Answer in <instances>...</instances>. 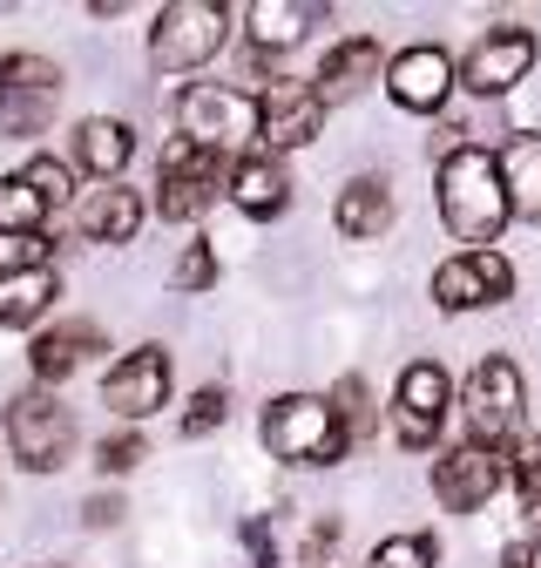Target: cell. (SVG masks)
Returning a JSON list of instances; mask_svg holds the SVG:
<instances>
[{"instance_id":"6da1fadb","label":"cell","mask_w":541,"mask_h":568,"mask_svg":"<svg viewBox=\"0 0 541 568\" xmlns=\"http://www.w3.org/2000/svg\"><path fill=\"white\" fill-rule=\"evenodd\" d=\"M440 224L453 231L460 251H494V237L508 231L514 203H508V183H501V156L481 150V142H453L440 156Z\"/></svg>"},{"instance_id":"7a4b0ae2","label":"cell","mask_w":541,"mask_h":568,"mask_svg":"<svg viewBox=\"0 0 541 568\" xmlns=\"http://www.w3.org/2000/svg\"><path fill=\"white\" fill-rule=\"evenodd\" d=\"M257 434L270 447V460H285V467H338L353 447V434L338 426L331 399L325 393H285V399H270L264 419H257Z\"/></svg>"},{"instance_id":"3957f363","label":"cell","mask_w":541,"mask_h":568,"mask_svg":"<svg viewBox=\"0 0 541 568\" xmlns=\"http://www.w3.org/2000/svg\"><path fill=\"white\" fill-rule=\"evenodd\" d=\"M176 135L211 150L217 163L231 156H251L257 150V95L251 89H231V82H190L176 95Z\"/></svg>"},{"instance_id":"277c9868","label":"cell","mask_w":541,"mask_h":568,"mask_svg":"<svg viewBox=\"0 0 541 568\" xmlns=\"http://www.w3.org/2000/svg\"><path fill=\"white\" fill-rule=\"evenodd\" d=\"M460 413H467V440H481V447L508 454L521 440V426H528V386H521V366L508 359V352H488V359L467 373Z\"/></svg>"},{"instance_id":"5b68a950","label":"cell","mask_w":541,"mask_h":568,"mask_svg":"<svg viewBox=\"0 0 541 568\" xmlns=\"http://www.w3.org/2000/svg\"><path fill=\"white\" fill-rule=\"evenodd\" d=\"M231 41V8L224 0H170L150 21V61L163 75H190V68L217 61V48Z\"/></svg>"},{"instance_id":"8992f818","label":"cell","mask_w":541,"mask_h":568,"mask_svg":"<svg viewBox=\"0 0 541 568\" xmlns=\"http://www.w3.org/2000/svg\"><path fill=\"white\" fill-rule=\"evenodd\" d=\"M8 454L28 474H61L68 454H75V413L61 406V393L28 386L8 399Z\"/></svg>"},{"instance_id":"52a82bcc","label":"cell","mask_w":541,"mask_h":568,"mask_svg":"<svg viewBox=\"0 0 541 568\" xmlns=\"http://www.w3.org/2000/svg\"><path fill=\"white\" fill-rule=\"evenodd\" d=\"M61 109V68L48 54H0V135H41Z\"/></svg>"},{"instance_id":"ba28073f","label":"cell","mask_w":541,"mask_h":568,"mask_svg":"<svg viewBox=\"0 0 541 568\" xmlns=\"http://www.w3.org/2000/svg\"><path fill=\"white\" fill-rule=\"evenodd\" d=\"M217 190H224V163L211 150H196V142L170 135L163 163H156V210H163V224H196L203 210L217 203Z\"/></svg>"},{"instance_id":"9c48e42d","label":"cell","mask_w":541,"mask_h":568,"mask_svg":"<svg viewBox=\"0 0 541 568\" xmlns=\"http://www.w3.org/2000/svg\"><path fill=\"white\" fill-rule=\"evenodd\" d=\"M325 129V102L312 82L298 75H270L257 89V150L264 156H285V150H305V142Z\"/></svg>"},{"instance_id":"30bf717a","label":"cell","mask_w":541,"mask_h":568,"mask_svg":"<svg viewBox=\"0 0 541 568\" xmlns=\"http://www.w3.org/2000/svg\"><path fill=\"white\" fill-rule=\"evenodd\" d=\"M453 413V379H447V366L440 359H414L399 373V386H392V440L399 447H433L440 440V419Z\"/></svg>"},{"instance_id":"8fae6325","label":"cell","mask_w":541,"mask_h":568,"mask_svg":"<svg viewBox=\"0 0 541 568\" xmlns=\"http://www.w3.org/2000/svg\"><path fill=\"white\" fill-rule=\"evenodd\" d=\"M534 54H541L534 28L501 21V28H488L481 41H473V48L460 54V89H473V95H488V102H494V95H508L514 82H528Z\"/></svg>"},{"instance_id":"7c38bea8","label":"cell","mask_w":541,"mask_h":568,"mask_svg":"<svg viewBox=\"0 0 541 568\" xmlns=\"http://www.w3.org/2000/svg\"><path fill=\"white\" fill-rule=\"evenodd\" d=\"M170 386H176L170 352L163 345H135V352H122V359L102 373V406L135 426V419H150V413L170 406Z\"/></svg>"},{"instance_id":"4fadbf2b","label":"cell","mask_w":541,"mask_h":568,"mask_svg":"<svg viewBox=\"0 0 541 568\" xmlns=\"http://www.w3.org/2000/svg\"><path fill=\"white\" fill-rule=\"evenodd\" d=\"M508 480V454L501 447H481V440H460L433 460V501L447 515H473V508H488L494 494Z\"/></svg>"},{"instance_id":"5bb4252c","label":"cell","mask_w":541,"mask_h":568,"mask_svg":"<svg viewBox=\"0 0 541 568\" xmlns=\"http://www.w3.org/2000/svg\"><path fill=\"white\" fill-rule=\"evenodd\" d=\"M508 298H514V264L501 251H453L447 264H433L440 312H481V305H508Z\"/></svg>"},{"instance_id":"9a60e30c","label":"cell","mask_w":541,"mask_h":568,"mask_svg":"<svg viewBox=\"0 0 541 568\" xmlns=\"http://www.w3.org/2000/svg\"><path fill=\"white\" fill-rule=\"evenodd\" d=\"M460 89V61L433 41H414V48H399L386 54V95L399 109H414V115H440L447 95Z\"/></svg>"},{"instance_id":"2e32d148","label":"cell","mask_w":541,"mask_h":568,"mask_svg":"<svg viewBox=\"0 0 541 568\" xmlns=\"http://www.w3.org/2000/svg\"><path fill=\"white\" fill-rule=\"evenodd\" d=\"M102 345H109V338H102V325H95V318H61V325H48V332L28 345V366H34V379L54 393L68 373H82Z\"/></svg>"},{"instance_id":"e0dca14e","label":"cell","mask_w":541,"mask_h":568,"mask_svg":"<svg viewBox=\"0 0 541 568\" xmlns=\"http://www.w3.org/2000/svg\"><path fill=\"white\" fill-rule=\"evenodd\" d=\"M224 196L244 210V217H285L292 210V176H285V163L278 156H264V150H251V156H237L231 170H224Z\"/></svg>"},{"instance_id":"ac0fdd59","label":"cell","mask_w":541,"mask_h":568,"mask_svg":"<svg viewBox=\"0 0 541 568\" xmlns=\"http://www.w3.org/2000/svg\"><path fill=\"white\" fill-rule=\"evenodd\" d=\"M379 68H386L379 41H372V34H346V41H331V48H325L312 89H318V102H325V109H338V102H353L366 82H379Z\"/></svg>"},{"instance_id":"d6986e66","label":"cell","mask_w":541,"mask_h":568,"mask_svg":"<svg viewBox=\"0 0 541 568\" xmlns=\"http://www.w3.org/2000/svg\"><path fill=\"white\" fill-rule=\"evenodd\" d=\"M75 224L89 244H135V231H143V196H135L129 183H95L75 196Z\"/></svg>"},{"instance_id":"ffe728a7","label":"cell","mask_w":541,"mask_h":568,"mask_svg":"<svg viewBox=\"0 0 541 568\" xmlns=\"http://www.w3.org/2000/svg\"><path fill=\"white\" fill-rule=\"evenodd\" d=\"M325 14L331 8H318V0H251V8H244V34H251L257 54H285L312 28H325Z\"/></svg>"},{"instance_id":"44dd1931","label":"cell","mask_w":541,"mask_h":568,"mask_svg":"<svg viewBox=\"0 0 541 568\" xmlns=\"http://www.w3.org/2000/svg\"><path fill=\"white\" fill-rule=\"evenodd\" d=\"M129 156H135V129L115 122V115H89V122L75 129V156H68V170H82V176H95V183H122Z\"/></svg>"},{"instance_id":"7402d4cb","label":"cell","mask_w":541,"mask_h":568,"mask_svg":"<svg viewBox=\"0 0 541 568\" xmlns=\"http://www.w3.org/2000/svg\"><path fill=\"white\" fill-rule=\"evenodd\" d=\"M331 224H338V237H353V244H379L392 231V190H386V176H353L346 190H338V203H331Z\"/></svg>"},{"instance_id":"603a6c76","label":"cell","mask_w":541,"mask_h":568,"mask_svg":"<svg viewBox=\"0 0 541 568\" xmlns=\"http://www.w3.org/2000/svg\"><path fill=\"white\" fill-rule=\"evenodd\" d=\"M54 298H61L54 264H48V271H14V277H0V325H8V332H28V325L48 318Z\"/></svg>"},{"instance_id":"cb8c5ba5","label":"cell","mask_w":541,"mask_h":568,"mask_svg":"<svg viewBox=\"0 0 541 568\" xmlns=\"http://www.w3.org/2000/svg\"><path fill=\"white\" fill-rule=\"evenodd\" d=\"M501 183H508L514 217L541 224V135H514L501 150Z\"/></svg>"},{"instance_id":"d4e9b609","label":"cell","mask_w":541,"mask_h":568,"mask_svg":"<svg viewBox=\"0 0 541 568\" xmlns=\"http://www.w3.org/2000/svg\"><path fill=\"white\" fill-rule=\"evenodd\" d=\"M48 210H54V203H48L21 170H14V176H0V231L28 237V231H41V224H48Z\"/></svg>"},{"instance_id":"484cf974","label":"cell","mask_w":541,"mask_h":568,"mask_svg":"<svg viewBox=\"0 0 541 568\" xmlns=\"http://www.w3.org/2000/svg\"><path fill=\"white\" fill-rule=\"evenodd\" d=\"M440 561V541L433 535H386L379 548H372V568H433Z\"/></svg>"},{"instance_id":"4316f807","label":"cell","mask_w":541,"mask_h":568,"mask_svg":"<svg viewBox=\"0 0 541 568\" xmlns=\"http://www.w3.org/2000/svg\"><path fill=\"white\" fill-rule=\"evenodd\" d=\"M48 264H54V244H48V231H28V237L0 231V277H14V271H48Z\"/></svg>"},{"instance_id":"83f0119b","label":"cell","mask_w":541,"mask_h":568,"mask_svg":"<svg viewBox=\"0 0 541 568\" xmlns=\"http://www.w3.org/2000/svg\"><path fill=\"white\" fill-rule=\"evenodd\" d=\"M224 419H231V393H224V386H196V393H190V406H183V440L217 434Z\"/></svg>"},{"instance_id":"f1b7e54d","label":"cell","mask_w":541,"mask_h":568,"mask_svg":"<svg viewBox=\"0 0 541 568\" xmlns=\"http://www.w3.org/2000/svg\"><path fill=\"white\" fill-rule=\"evenodd\" d=\"M325 399H331L338 426H346L353 440H366V434H372V393H366V379H338V386H331Z\"/></svg>"},{"instance_id":"f546056e","label":"cell","mask_w":541,"mask_h":568,"mask_svg":"<svg viewBox=\"0 0 541 568\" xmlns=\"http://www.w3.org/2000/svg\"><path fill=\"white\" fill-rule=\"evenodd\" d=\"M170 284L176 292H211L217 284V244H183V257L170 264Z\"/></svg>"},{"instance_id":"4dcf8cb0","label":"cell","mask_w":541,"mask_h":568,"mask_svg":"<svg viewBox=\"0 0 541 568\" xmlns=\"http://www.w3.org/2000/svg\"><path fill=\"white\" fill-rule=\"evenodd\" d=\"M143 460H150V440L135 434V426L102 434V447H95V467H102V474H129V467H143Z\"/></svg>"},{"instance_id":"1f68e13d","label":"cell","mask_w":541,"mask_h":568,"mask_svg":"<svg viewBox=\"0 0 541 568\" xmlns=\"http://www.w3.org/2000/svg\"><path fill=\"white\" fill-rule=\"evenodd\" d=\"M21 176H28V183H34L54 210H61L68 196H75V170H68L61 156H28V170H21Z\"/></svg>"},{"instance_id":"d6a6232c","label":"cell","mask_w":541,"mask_h":568,"mask_svg":"<svg viewBox=\"0 0 541 568\" xmlns=\"http://www.w3.org/2000/svg\"><path fill=\"white\" fill-rule=\"evenodd\" d=\"M508 474H514V487H521V508L541 515V440H521L514 460H508Z\"/></svg>"},{"instance_id":"836d02e7","label":"cell","mask_w":541,"mask_h":568,"mask_svg":"<svg viewBox=\"0 0 541 568\" xmlns=\"http://www.w3.org/2000/svg\"><path fill=\"white\" fill-rule=\"evenodd\" d=\"M331 548H338V521L325 515V521H312V535H305V568H325Z\"/></svg>"},{"instance_id":"e575fe53","label":"cell","mask_w":541,"mask_h":568,"mask_svg":"<svg viewBox=\"0 0 541 568\" xmlns=\"http://www.w3.org/2000/svg\"><path fill=\"white\" fill-rule=\"evenodd\" d=\"M129 508H122V494H89V501H82V521L89 528H115Z\"/></svg>"},{"instance_id":"d590c367","label":"cell","mask_w":541,"mask_h":568,"mask_svg":"<svg viewBox=\"0 0 541 568\" xmlns=\"http://www.w3.org/2000/svg\"><path fill=\"white\" fill-rule=\"evenodd\" d=\"M501 568H541V548H508V561Z\"/></svg>"}]
</instances>
